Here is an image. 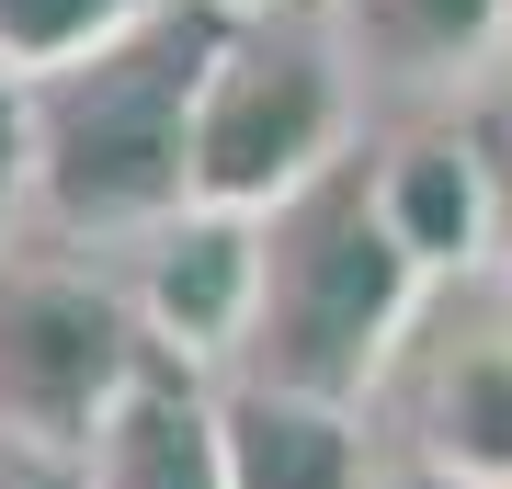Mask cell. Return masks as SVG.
I'll use <instances>...</instances> for the list:
<instances>
[{
    "instance_id": "6da1fadb",
    "label": "cell",
    "mask_w": 512,
    "mask_h": 489,
    "mask_svg": "<svg viewBox=\"0 0 512 489\" xmlns=\"http://www.w3.org/2000/svg\"><path fill=\"white\" fill-rule=\"evenodd\" d=\"M217 0H160L126 35L23 80L35 126V217L69 251H137L160 217L194 205V91L217 57Z\"/></svg>"
},
{
    "instance_id": "7a4b0ae2",
    "label": "cell",
    "mask_w": 512,
    "mask_h": 489,
    "mask_svg": "<svg viewBox=\"0 0 512 489\" xmlns=\"http://www.w3.org/2000/svg\"><path fill=\"white\" fill-rule=\"evenodd\" d=\"M421 296H433V273L399 251V228L376 205V148L353 137L330 171H308L296 194L251 217V330H239L228 376L365 410L410 342Z\"/></svg>"
},
{
    "instance_id": "3957f363",
    "label": "cell",
    "mask_w": 512,
    "mask_h": 489,
    "mask_svg": "<svg viewBox=\"0 0 512 489\" xmlns=\"http://www.w3.org/2000/svg\"><path fill=\"white\" fill-rule=\"evenodd\" d=\"M353 148V46L319 0H262L228 12L194 91V205L262 217L308 171Z\"/></svg>"
},
{
    "instance_id": "277c9868",
    "label": "cell",
    "mask_w": 512,
    "mask_h": 489,
    "mask_svg": "<svg viewBox=\"0 0 512 489\" xmlns=\"http://www.w3.org/2000/svg\"><path fill=\"white\" fill-rule=\"evenodd\" d=\"M148 330L126 273L69 262V251H0V444L80 455L103 433V410L137 387Z\"/></svg>"
},
{
    "instance_id": "5b68a950",
    "label": "cell",
    "mask_w": 512,
    "mask_h": 489,
    "mask_svg": "<svg viewBox=\"0 0 512 489\" xmlns=\"http://www.w3.org/2000/svg\"><path fill=\"white\" fill-rule=\"evenodd\" d=\"M376 399L399 421V467L456 489H512V273L490 262L444 273Z\"/></svg>"
},
{
    "instance_id": "8992f818",
    "label": "cell",
    "mask_w": 512,
    "mask_h": 489,
    "mask_svg": "<svg viewBox=\"0 0 512 489\" xmlns=\"http://www.w3.org/2000/svg\"><path fill=\"white\" fill-rule=\"evenodd\" d=\"M126 296H137L148 353L194 364V376H228L239 330H251V217H228V205L160 217L126 251Z\"/></svg>"
},
{
    "instance_id": "52a82bcc",
    "label": "cell",
    "mask_w": 512,
    "mask_h": 489,
    "mask_svg": "<svg viewBox=\"0 0 512 489\" xmlns=\"http://www.w3.org/2000/svg\"><path fill=\"white\" fill-rule=\"evenodd\" d=\"M80 478H92V489H228V455H217V376L148 353L137 387L103 410V433L80 444Z\"/></svg>"
},
{
    "instance_id": "ba28073f",
    "label": "cell",
    "mask_w": 512,
    "mask_h": 489,
    "mask_svg": "<svg viewBox=\"0 0 512 489\" xmlns=\"http://www.w3.org/2000/svg\"><path fill=\"white\" fill-rule=\"evenodd\" d=\"M217 455H228V489H376L387 467L365 444V410L239 387V376H217Z\"/></svg>"
},
{
    "instance_id": "9c48e42d",
    "label": "cell",
    "mask_w": 512,
    "mask_h": 489,
    "mask_svg": "<svg viewBox=\"0 0 512 489\" xmlns=\"http://www.w3.org/2000/svg\"><path fill=\"white\" fill-rule=\"evenodd\" d=\"M376 205L399 228V251L433 273H478L490 262V182H478V148H467V114L456 126H410L376 148Z\"/></svg>"
},
{
    "instance_id": "30bf717a",
    "label": "cell",
    "mask_w": 512,
    "mask_h": 489,
    "mask_svg": "<svg viewBox=\"0 0 512 489\" xmlns=\"http://www.w3.org/2000/svg\"><path fill=\"white\" fill-rule=\"evenodd\" d=\"M501 12L512 0H342V46L387 80H456L501 46Z\"/></svg>"
},
{
    "instance_id": "8fae6325",
    "label": "cell",
    "mask_w": 512,
    "mask_h": 489,
    "mask_svg": "<svg viewBox=\"0 0 512 489\" xmlns=\"http://www.w3.org/2000/svg\"><path fill=\"white\" fill-rule=\"evenodd\" d=\"M137 12H160V0H0V69L35 80V69H57V57L126 35Z\"/></svg>"
},
{
    "instance_id": "7c38bea8",
    "label": "cell",
    "mask_w": 512,
    "mask_h": 489,
    "mask_svg": "<svg viewBox=\"0 0 512 489\" xmlns=\"http://www.w3.org/2000/svg\"><path fill=\"white\" fill-rule=\"evenodd\" d=\"M467 148H478V182H490V273H512V91L467 114Z\"/></svg>"
},
{
    "instance_id": "4fadbf2b",
    "label": "cell",
    "mask_w": 512,
    "mask_h": 489,
    "mask_svg": "<svg viewBox=\"0 0 512 489\" xmlns=\"http://www.w3.org/2000/svg\"><path fill=\"white\" fill-rule=\"evenodd\" d=\"M35 217V126H23V69H0V251Z\"/></svg>"
},
{
    "instance_id": "5bb4252c",
    "label": "cell",
    "mask_w": 512,
    "mask_h": 489,
    "mask_svg": "<svg viewBox=\"0 0 512 489\" xmlns=\"http://www.w3.org/2000/svg\"><path fill=\"white\" fill-rule=\"evenodd\" d=\"M0 489H92L80 455H35V444H0Z\"/></svg>"
},
{
    "instance_id": "9a60e30c",
    "label": "cell",
    "mask_w": 512,
    "mask_h": 489,
    "mask_svg": "<svg viewBox=\"0 0 512 489\" xmlns=\"http://www.w3.org/2000/svg\"><path fill=\"white\" fill-rule=\"evenodd\" d=\"M376 489H456V478H421V467H399V455H387V467H376Z\"/></svg>"
},
{
    "instance_id": "2e32d148",
    "label": "cell",
    "mask_w": 512,
    "mask_h": 489,
    "mask_svg": "<svg viewBox=\"0 0 512 489\" xmlns=\"http://www.w3.org/2000/svg\"><path fill=\"white\" fill-rule=\"evenodd\" d=\"M217 12H262V0H217Z\"/></svg>"
},
{
    "instance_id": "e0dca14e",
    "label": "cell",
    "mask_w": 512,
    "mask_h": 489,
    "mask_svg": "<svg viewBox=\"0 0 512 489\" xmlns=\"http://www.w3.org/2000/svg\"><path fill=\"white\" fill-rule=\"evenodd\" d=\"M501 46H512V12H501Z\"/></svg>"
}]
</instances>
